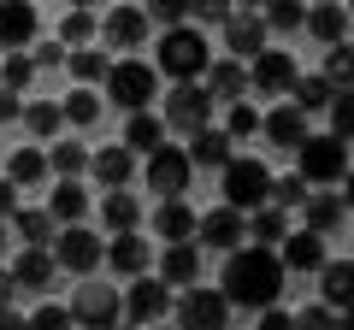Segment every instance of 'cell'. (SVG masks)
<instances>
[{"label":"cell","instance_id":"6da1fadb","mask_svg":"<svg viewBox=\"0 0 354 330\" xmlns=\"http://www.w3.org/2000/svg\"><path fill=\"white\" fill-rule=\"evenodd\" d=\"M283 278H290V271L278 266L272 248H236V254L225 260V283H218V295H225L230 307H254V313H266V307H278Z\"/></svg>","mask_w":354,"mask_h":330},{"label":"cell","instance_id":"7a4b0ae2","mask_svg":"<svg viewBox=\"0 0 354 330\" xmlns=\"http://www.w3.org/2000/svg\"><path fill=\"white\" fill-rule=\"evenodd\" d=\"M160 71L171 77V83H201L207 77V65H213V48H207V36L195 24H183V30H160Z\"/></svg>","mask_w":354,"mask_h":330},{"label":"cell","instance_id":"3957f363","mask_svg":"<svg viewBox=\"0 0 354 330\" xmlns=\"http://www.w3.org/2000/svg\"><path fill=\"white\" fill-rule=\"evenodd\" d=\"M153 95H160V77H153V65H142V59H118L113 71H106V101L124 106L130 118L148 113Z\"/></svg>","mask_w":354,"mask_h":330},{"label":"cell","instance_id":"277c9868","mask_svg":"<svg viewBox=\"0 0 354 330\" xmlns=\"http://www.w3.org/2000/svg\"><path fill=\"white\" fill-rule=\"evenodd\" d=\"M225 206L230 213H260V206H272V171L260 159H230L225 165Z\"/></svg>","mask_w":354,"mask_h":330},{"label":"cell","instance_id":"5b68a950","mask_svg":"<svg viewBox=\"0 0 354 330\" xmlns=\"http://www.w3.org/2000/svg\"><path fill=\"white\" fill-rule=\"evenodd\" d=\"M295 165H301L307 189H313V183H342V177H348V142H337V136H307L301 148H295Z\"/></svg>","mask_w":354,"mask_h":330},{"label":"cell","instance_id":"8992f818","mask_svg":"<svg viewBox=\"0 0 354 330\" xmlns=\"http://www.w3.org/2000/svg\"><path fill=\"white\" fill-rule=\"evenodd\" d=\"M207 118H213V95L201 83H177L165 95V130H183V136H201Z\"/></svg>","mask_w":354,"mask_h":330},{"label":"cell","instance_id":"52a82bcc","mask_svg":"<svg viewBox=\"0 0 354 330\" xmlns=\"http://www.w3.org/2000/svg\"><path fill=\"white\" fill-rule=\"evenodd\" d=\"M189 153L183 148H153L148 153V189L160 195V201H183V189H189Z\"/></svg>","mask_w":354,"mask_h":330},{"label":"cell","instance_id":"ba28073f","mask_svg":"<svg viewBox=\"0 0 354 330\" xmlns=\"http://www.w3.org/2000/svg\"><path fill=\"white\" fill-rule=\"evenodd\" d=\"M118 313H124V295L106 289V283H83L71 301V324H88V330H113Z\"/></svg>","mask_w":354,"mask_h":330},{"label":"cell","instance_id":"9c48e42d","mask_svg":"<svg viewBox=\"0 0 354 330\" xmlns=\"http://www.w3.org/2000/svg\"><path fill=\"white\" fill-rule=\"evenodd\" d=\"M101 254H106V242L95 230H83V224H65L53 236V266H65V271H95Z\"/></svg>","mask_w":354,"mask_h":330},{"label":"cell","instance_id":"30bf717a","mask_svg":"<svg viewBox=\"0 0 354 330\" xmlns=\"http://www.w3.org/2000/svg\"><path fill=\"white\" fill-rule=\"evenodd\" d=\"M225 318H230V301L218 289H183V301H177V324L183 330H225Z\"/></svg>","mask_w":354,"mask_h":330},{"label":"cell","instance_id":"8fae6325","mask_svg":"<svg viewBox=\"0 0 354 330\" xmlns=\"http://www.w3.org/2000/svg\"><path fill=\"white\" fill-rule=\"evenodd\" d=\"M242 242H248V218L230 213V206H218V213H207L195 224V248H225V254H236Z\"/></svg>","mask_w":354,"mask_h":330},{"label":"cell","instance_id":"7c38bea8","mask_svg":"<svg viewBox=\"0 0 354 330\" xmlns=\"http://www.w3.org/2000/svg\"><path fill=\"white\" fill-rule=\"evenodd\" d=\"M124 313L136 318V324H153V318L171 313V289H165L160 278H136V283L124 289Z\"/></svg>","mask_w":354,"mask_h":330},{"label":"cell","instance_id":"4fadbf2b","mask_svg":"<svg viewBox=\"0 0 354 330\" xmlns=\"http://www.w3.org/2000/svg\"><path fill=\"white\" fill-rule=\"evenodd\" d=\"M295 53H283V48H266L260 59H254V89L260 95H290L295 89Z\"/></svg>","mask_w":354,"mask_h":330},{"label":"cell","instance_id":"5bb4252c","mask_svg":"<svg viewBox=\"0 0 354 330\" xmlns=\"http://www.w3.org/2000/svg\"><path fill=\"white\" fill-rule=\"evenodd\" d=\"M24 41H36V6L30 0H0V48L24 53Z\"/></svg>","mask_w":354,"mask_h":330},{"label":"cell","instance_id":"9a60e30c","mask_svg":"<svg viewBox=\"0 0 354 330\" xmlns=\"http://www.w3.org/2000/svg\"><path fill=\"white\" fill-rule=\"evenodd\" d=\"M319 295H325L319 307H330V313H354V260H325Z\"/></svg>","mask_w":354,"mask_h":330},{"label":"cell","instance_id":"2e32d148","mask_svg":"<svg viewBox=\"0 0 354 330\" xmlns=\"http://www.w3.org/2000/svg\"><path fill=\"white\" fill-rule=\"evenodd\" d=\"M225 48L236 53V65H242V59H260V53H266V24H260V12H230Z\"/></svg>","mask_w":354,"mask_h":330},{"label":"cell","instance_id":"e0dca14e","mask_svg":"<svg viewBox=\"0 0 354 330\" xmlns=\"http://www.w3.org/2000/svg\"><path fill=\"white\" fill-rule=\"evenodd\" d=\"M201 89L213 95V106H218V101L236 106L242 89H248V65H236V59H213V65H207V77H201Z\"/></svg>","mask_w":354,"mask_h":330},{"label":"cell","instance_id":"ac0fdd59","mask_svg":"<svg viewBox=\"0 0 354 330\" xmlns=\"http://www.w3.org/2000/svg\"><path fill=\"white\" fill-rule=\"evenodd\" d=\"M160 283H183V289H195L201 283V248L195 242H171L160 260Z\"/></svg>","mask_w":354,"mask_h":330},{"label":"cell","instance_id":"d6986e66","mask_svg":"<svg viewBox=\"0 0 354 330\" xmlns=\"http://www.w3.org/2000/svg\"><path fill=\"white\" fill-rule=\"evenodd\" d=\"M278 266L283 271H325V242H319L313 230H295V236H283Z\"/></svg>","mask_w":354,"mask_h":330},{"label":"cell","instance_id":"ffe728a7","mask_svg":"<svg viewBox=\"0 0 354 330\" xmlns=\"http://www.w3.org/2000/svg\"><path fill=\"white\" fill-rule=\"evenodd\" d=\"M230 148H236V142H230L225 130H213V124H207L201 136H189V148H183V153H189V165H207V171H225V165L236 159Z\"/></svg>","mask_w":354,"mask_h":330},{"label":"cell","instance_id":"44dd1931","mask_svg":"<svg viewBox=\"0 0 354 330\" xmlns=\"http://www.w3.org/2000/svg\"><path fill=\"white\" fill-rule=\"evenodd\" d=\"M6 271H12V283H18V289H48L59 266H53V248H24V254H18Z\"/></svg>","mask_w":354,"mask_h":330},{"label":"cell","instance_id":"7402d4cb","mask_svg":"<svg viewBox=\"0 0 354 330\" xmlns=\"http://www.w3.org/2000/svg\"><path fill=\"white\" fill-rule=\"evenodd\" d=\"M88 171H95V177L106 183V195H113V189H124V183H130L136 153H130V148H101V153H88Z\"/></svg>","mask_w":354,"mask_h":330},{"label":"cell","instance_id":"603a6c76","mask_svg":"<svg viewBox=\"0 0 354 330\" xmlns=\"http://www.w3.org/2000/svg\"><path fill=\"white\" fill-rule=\"evenodd\" d=\"M148 36V6H113L106 12V41L113 48H136Z\"/></svg>","mask_w":354,"mask_h":330},{"label":"cell","instance_id":"cb8c5ba5","mask_svg":"<svg viewBox=\"0 0 354 330\" xmlns=\"http://www.w3.org/2000/svg\"><path fill=\"white\" fill-rule=\"evenodd\" d=\"M260 130H266V136H272V142H278V148H290V153H295V148H301V142H307V118L295 113L290 101H283L278 113H266V118H260Z\"/></svg>","mask_w":354,"mask_h":330},{"label":"cell","instance_id":"d4e9b609","mask_svg":"<svg viewBox=\"0 0 354 330\" xmlns=\"http://www.w3.org/2000/svg\"><path fill=\"white\" fill-rule=\"evenodd\" d=\"M195 224H201V218L183 201H160V213H153V230L165 236V248H171V242H195Z\"/></svg>","mask_w":354,"mask_h":330},{"label":"cell","instance_id":"484cf974","mask_svg":"<svg viewBox=\"0 0 354 330\" xmlns=\"http://www.w3.org/2000/svg\"><path fill=\"white\" fill-rule=\"evenodd\" d=\"M48 177V153L41 148H12V159H6V183L12 189H30V183Z\"/></svg>","mask_w":354,"mask_h":330},{"label":"cell","instance_id":"4316f807","mask_svg":"<svg viewBox=\"0 0 354 330\" xmlns=\"http://www.w3.org/2000/svg\"><path fill=\"white\" fill-rule=\"evenodd\" d=\"M124 148H130V153H153V148H165V118L136 113V118L124 124Z\"/></svg>","mask_w":354,"mask_h":330},{"label":"cell","instance_id":"83f0119b","mask_svg":"<svg viewBox=\"0 0 354 330\" xmlns=\"http://www.w3.org/2000/svg\"><path fill=\"white\" fill-rule=\"evenodd\" d=\"M106 266L113 271H124V278H142V266H148V242L130 230V236H118L113 248H106Z\"/></svg>","mask_w":354,"mask_h":330},{"label":"cell","instance_id":"f1b7e54d","mask_svg":"<svg viewBox=\"0 0 354 330\" xmlns=\"http://www.w3.org/2000/svg\"><path fill=\"white\" fill-rule=\"evenodd\" d=\"M290 95H295L290 106H295L301 118H307V113H330V101H337V89H330L325 77H295V89H290Z\"/></svg>","mask_w":354,"mask_h":330},{"label":"cell","instance_id":"f546056e","mask_svg":"<svg viewBox=\"0 0 354 330\" xmlns=\"http://www.w3.org/2000/svg\"><path fill=\"white\" fill-rule=\"evenodd\" d=\"M307 230H313L319 242H325L330 230H342V195H307Z\"/></svg>","mask_w":354,"mask_h":330},{"label":"cell","instance_id":"4dcf8cb0","mask_svg":"<svg viewBox=\"0 0 354 330\" xmlns=\"http://www.w3.org/2000/svg\"><path fill=\"white\" fill-rule=\"evenodd\" d=\"M101 218L118 230V236H130V230H136V218H142V201H136V195H124V189H113V195L101 201Z\"/></svg>","mask_w":354,"mask_h":330},{"label":"cell","instance_id":"1f68e13d","mask_svg":"<svg viewBox=\"0 0 354 330\" xmlns=\"http://www.w3.org/2000/svg\"><path fill=\"white\" fill-rule=\"evenodd\" d=\"M307 30H313L319 41L337 48V41L348 36V6H313V12H307Z\"/></svg>","mask_w":354,"mask_h":330},{"label":"cell","instance_id":"d6a6232c","mask_svg":"<svg viewBox=\"0 0 354 330\" xmlns=\"http://www.w3.org/2000/svg\"><path fill=\"white\" fill-rule=\"evenodd\" d=\"M290 236V218L278 213V206H260V213H248V242L254 248H266V242H283Z\"/></svg>","mask_w":354,"mask_h":330},{"label":"cell","instance_id":"836d02e7","mask_svg":"<svg viewBox=\"0 0 354 330\" xmlns=\"http://www.w3.org/2000/svg\"><path fill=\"white\" fill-rule=\"evenodd\" d=\"M83 213H88V189H83V183H59V189H53V201H48V218L77 224Z\"/></svg>","mask_w":354,"mask_h":330},{"label":"cell","instance_id":"e575fe53","mask_svg":"<svg viewBox=\"0 0 354 330\" xmlns=\"http://www.w3.org/2000/svg\"><path fill=\"white\" fill-rule=\"evenodd\" d=\"M325 83H330L337 95L354 89V48H348V41H337V48L325 53Z\"/></svg>","mask_w":354,"mask_h":330},{"label":"cell","instance_id":"d590c367","mask_svg":"<svg viewBox=\"0 0 354 330\" xmlns=\"http://www.w3.org/2000/svg\"><path fill=\"white\" fill-rule=\"evenodd\" d=\"M65 65H71V77H77V83H101V77L113 71L101 48H77V53H65Z\"/></svg>","mask_w":354,"mask_h":330},{"label":"cell","instance_id":"8d00e7d4","mask_svg":"<svg viewBox=\"0 0 354 330\" xmlns=\"http://www.w3.org/2000/svg\"><path fill=\"white\" fill-rule=\"evenodd\" d=\"M59 113H65V124H95V118H101V95L95 89H71L59 101Z\"/></svg>","mask_w":354,"mask_h":330},{"label":"cell","instance_id":"74e56055","mask_svg":"<svg viewBox=\"0 0 354 330\" xmlns=\"http://www.w3.org/2000/svg\"><path fill=\"white\" fill-rule=\"evenodd\" d=\"M88 165V148L83 142H59L53 148V159H48V171H59V183H77V171Z\"/></svg>","mask_w":354,"mask_h":330},{"label":"cell","instance_id":"f35d334b","mask_svg":"<svg viewBox=\"0 0 354 330\" xmlns=\"http://www.w3.org/2000/svg\"><path fill=\"white\" fill-rule=\"evenodd\" d=\"M12 230L30 242V248H53V218H48V213H24V206H18Z\"/></svg>","mask_w":354,"mask_h":330},{"label":"cell","instance_id":"ab89813d","mask_svg":"<svg viewBox=\"0 0 354 330\" xmlns=\"http://www.w3.org/2000/svg\"><path fill=\"white\" fill-rule=\"evenodd\" d=\"M88 36H95V12H83V6H77V12H65V18H59V48H71V53H77Z\"/></svg>","mask_w":354,"mask_h":330},{"label":"cell","instance_id":"60d3db41","mask_svg":"<svg viewBox=\"0 0 354 330\" xmlns=\"http://www.w3.org/2000/svg\"><path fill=\"white\" fill-rule=\"evenodd\" d=\"M30 77H36V65H30V53H6V59H0V89H6V95L30 89Z\"/></svg>","mask_w":354,"mask_h":330},{"label":"cell","instance_id":"b9f144b4","mask_svg":"<svg viewBox=\"0 0 354 330\" xmlns=\"http://www.w3.org/2000/svg\"><path fill=\"white\" fill-rule=\"evenodd\" d=\"M24 124L36 130V136H53V130L65 124V113H59V101H30L24 106Z\"/></svg>","mask_w":354,"mask_h":330},{"label":"cell","instance_id":"7bdbcfd3","mask_svg":"<svg viewBox=\"0 0 354 330\" xmlns=\"http://www.w3.org/2000/svg\"><path fill=\"white\" fill-rule=\"evenodd\" d=\"M272 206H307V177L301 171H290V177H272Z\"/></svg>","mask_w":354,"mask_h":330},{"label":"cell","instance_id":"ee69618b","mask_svg":"<svg viewBox=\"0 0 354 330\" xmlns=\"http://www.w3.org/2000/svg\"><path fill=\"white\" fill-rule=\"evenodd\" d=\"M260 24H266V30H301V24H307V12L295 6V0H272V6L260 12Z\"/></svg>","mask_w":354,"mask_h":330},{"label":"cell","instance_id":"f6af8a7d","mask_svg":"<svg viewBox=\"0 0 354 330\" xmlns=\"http://www.w3.org/2000/svg\"><path fill=\"white\" fill-rule=\"evenodd\" d=\"M148 24H160V30H183V24H189V0H153Z\"/></svg>","mask_w":354,"mask_h":330},{"label":"cell","instance_id":"bcb514c9","mask_svg":"<svg viewBox=\"0 0 354 330\" xmlns=\"http://www.w3.org/2000/svg\"><path fill=\"white\" fill-rule=\"evenodd\" d=\"M330 136H337V142H354V89L330 101Z\"/></svg>","mask_w":354,"mask_h":330},{"label":"cell","instance_id":"7dc6e473","mask_svg":"<svg viewBox=\"0 0 354 330\" xmlns=\"http://www.w3.org/2000/svg\"><path fill=\"white\" fill-rule=\"evenodd\" d=\"M254 130H260V113H254L248 101H236V106H230V124H225V136H230V142H248Z\"/></svg>","mask_w":354,"mask_h":330},{"label":"cell","instance_id":"c3c4849f","mask_svg":"<svg viewBox=\"0 0 354 330\" xmlns=\"http://www.w3.org/2000/svg\"><path fill=\"white\" fill-rule=\"evenodd\" d=\"M30 330H71V307H53V301H41L36 313H30Z\"/></svg>","mask_w":354,"mask_h":330},{"label":"cell","instance_id":"681fc988","mask_svg":"<svg viewBox=\"0 0 354 330\" xmlns=\"http://www.w3.org/2000/svg\"><path fill=\"white\" fill-rule=\"evenodd\" d=\"M295 330H337V313L330 307H307V313H295Z\"/></svg>","mask_w":354,"mask_h":330},{"label":"cell","instance_id":"f907efd6","mask_svg":"<svg viewBox=\"0 0 354 330\" xmlns=\"http://www.w3.org/2000/svg\"><path fill=\"white\" fill-rule=\"evenodd\" d=\"M30 65H65V48H59V36H53V41H41V48L30 53Z\"/></svg>","mask_w":354,"mask_h":330},{"label":"cell","instance_id":"816d5d0a","mask_svg":"<svg viewBox=\"0 0 354 330\" xmlns=\"http://www.w3.org/2000/svg\"><path fill=\"white\" fill-rule=\"evenodd\" d=\"M260 330H295V313H283V307H266V313H260Z\"/></svg>","mask_w":354,"mask_h":330},{"label":"cell","instance_id":"f5cc1de1","mask_svg":"<svg viewBox=\"0 0 354 330\" xmlns=\"http://www.w3.org/2000/svg\"><path fill=\"white\" fill-rule=\"evenodd\" d=\"M12 218H18V189L0 177V224H12Z\"/></svg>","mask_w":354,"mask_h":330},{"label":"cell","instance_id":"db71d44e","mask_svg":"<svg viewBox=\"0 0 354 330\" xmlns=\"http://www.w3.org/2000/svg\"><path fill=\"white\" fill-rule=\"evenodd\" d=\"M6 118H24V101H18V95H6V89H0V124H6Z\"/></svg>","mask_w":354,"mask_h":330},{"label":"cell","instance_id":"11a10c76","mask_svg":"<svg viewBox=\"0 0 354 330\" xmlns=\"http://www.w3.org/2000/svg\"><path fill=\"white\" fill-rule=\"evenodd\" d=\"M12 295H18V283H12V271L0 266V313H6V307H12Z\"/></svg>","mask_w":354,"mask_h":330},{"label":"cell","instance_id":"9f6ffc18","mask_svg":"<svg viewBox=\"0 0 354 330\" xmlns=\"http://www.w3.org/2000/svg\"><path fill=\"white\" fill-rule=\"evenodd\" d=\"M0 330H30V318H18L12 307H6V313H0Z\"/></svg>","mask_w":354,"mask_h":330},{"label":"cell","instance_id":"6f0895ef","mask_svg":"<svg viewBox=\"0 0 354 330\" xmlns=\"http://www.w3.org/2000/svg\"><path fill=\"white\" fill-rule=\"evenodd\" d=\"M342 206H348V213H354V171H348V177H342Z\"/></svg>","mask_w":354,"mask_h":330},{"label":"cell","instance_id":"680465c9","mask_svg":"<svg viewBox=\"0 0 354 330\" xmlns=\"http://www.w3.org/2000/svg\"><path fill=\"white\" fill-rule=\"evenodd\" d=\"M337 330H354V313H337Z\"/></svg>","mask_w":354,"mask_h":330},{"label":"cell","instance_id":"91938a15","mask_svg":"<svg viewBox=\"0 0 354 330\" xmlns=\"http://www.w3.org/2000/svg\"><path fill=\"white\" fill-rule=\"evenodd\" d=\"M113 330H136V324H113Z\"/></svg>","mask_w":354,"mask_h":330},{"label":"cell","instance_id":"94428289","mask_svg":"<svg viewBox=\"0 0 354 330\" xmlns=\"http://www.w3.org/2000/svg\"><path fill=\"white\" fill-rule=\"evenodd\" d=\"M0 242H6V224H0Z\"/></svg>","mask_w":354,"mask_h":330},{"label":"cell","instance_id":"6125c7cd","mask_svg":"<svg viewBox=\"0 0 354 330\" xmlns=\"http://www.w3.org/2000/svg\"><path fill=\"white\" fill-rule=\"evenodd\" d=\"M348 12H354V6H348Z\"/></svg>","mask_w":354,"mask_h":330}]
</instances>
